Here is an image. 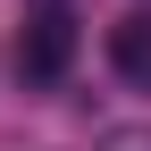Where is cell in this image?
I'll return each instance as SVG.
<instances>
[{
    "label": "cell",
    "instance_id": "6da1fadb",
    "mask_svg": "<svg viewBox=\"0 0 151 151\" xmlns=\"http://www.w3.org/2000/svg\"><path fill=\"white\" fill-rule=\"evenodd\" d=\"M67 59H76V9L67 0H42L25 17V34H17V76L25 84H59Z\"/></svg>",
    "mask_w": 151,
    "mask_h": 151
},
{
    "label": "cell",
    "instance_id": "7a4b0ae2",
    "mask_svg": "<svg viewBox=\"0 0 151 151\" xmlns=\"http://www.w3.org/2000/svg\"><path fill=\"white\" fill-rule=\"evenodd\" d=\"M109 67L134 92H151V9H126L118 25H109Z\"/></svg>",
    "mask_w": 151,
    "mask_h": 151
},
{
    "label": "cell",
    "instance_id": "3957f363",
    "mask_svg": "<svg viewBox=\"0 0 151 151\" xmlns=\"http://www.w3.org/2000/svg\"><path fill=\"white\" fill-rule=\"evenodd\" d=\"M101 151H151V126H118V134H101Z\"/></svg>",
    "mask_w": 151,
    "mask_h": 151
}]
</instances>
